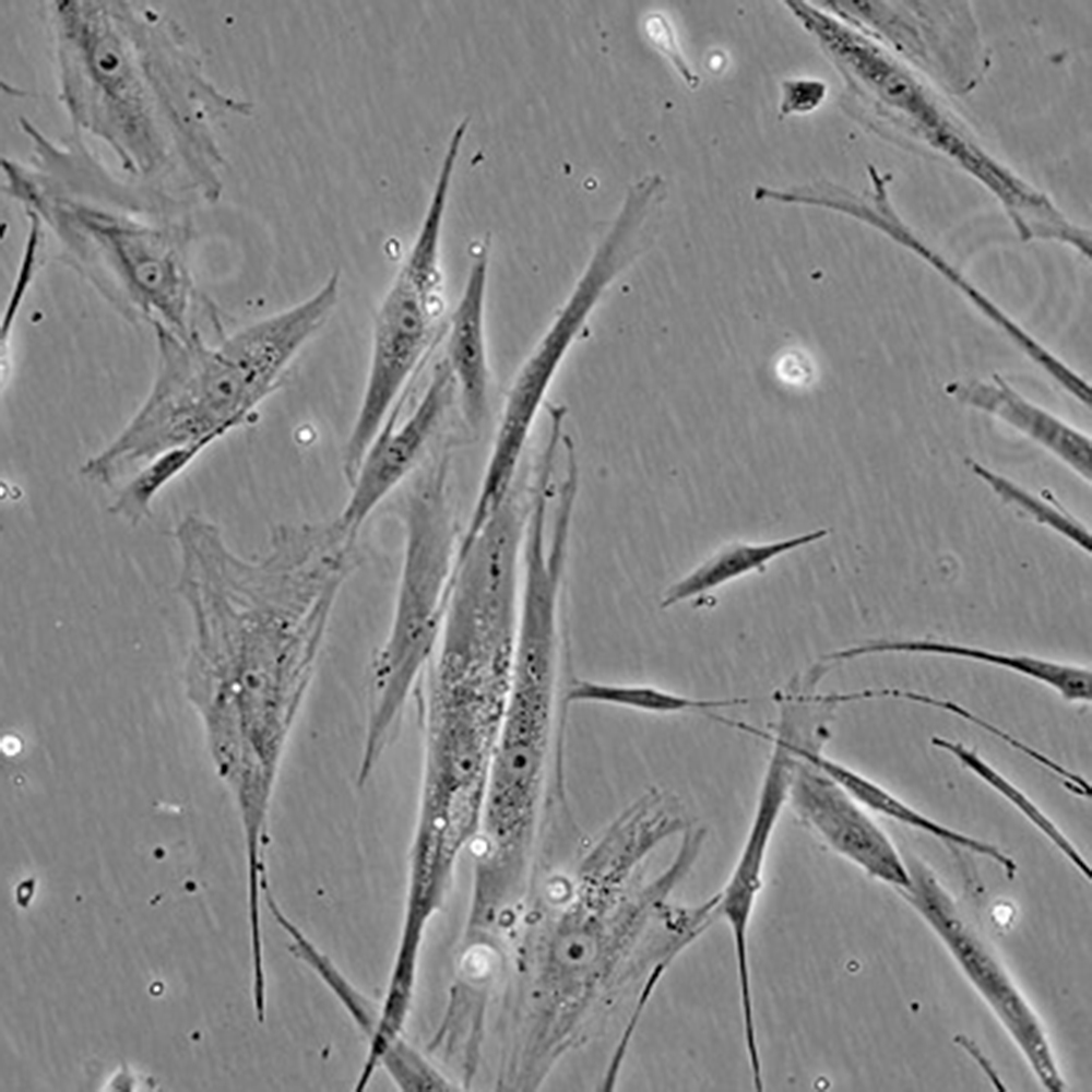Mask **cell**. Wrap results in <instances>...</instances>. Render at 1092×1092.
I'll return each instance as SVG.
<instances>
[{
	"mask_svg": "<svg viewBox=\"0 0 1092 1092\" xmlns=\"http://www.w3.org/2000/svg\"><path fill=\"white\" fill-rule=\"evenodd\" d=\"M451 370L443 359L411 414L397 423L399 408L387 419L367 449L349 484L351 492L335 517L347 531H359L377 507L418 467L455 393Z\"/></svg>",
	"mask_w": 1092,
	"mask_h": 1092,
	"instance_id": "cell-9",
	"label": "cell"
},
{
	"mask_svg": "<svg viewBox=\"0 0 1092 1092\" xmlns=\"http://www.w3.org/2000/svg\"><path fill=\"white\" fill-rule=\"evenodd\" d=\"M799 756L817 767L867 810L929 834L954 850H963L992 859L1008 878L1017 873L1016 862L994 844L960 832L925 815L904 799L827 753L821 746H804Z\"/></svg>",
	"mask_w": 1092,
	"mask_h": 1092,
	"instance_id": "cell-13",
	"label": "cell"
},
{
	"mask_svg": "<svg viewBox=\"0 0 1092 1092\" xmlns=\"http://www.w3.org/2000/svg\"><path fill=\"white\" fill-rule=\"evenodd\" d=\"M450 318L446 361L454 379L464 415L477 426L488 408L489 364L486 342V298L490 239L476 248Z\"/></svg>",
	"mask_w": 1092,
	"mask_h": 1092,
	"instance_id": "cell-12",
	"label": "cell"
},
{
	"mask_svg": "<svg viewBox=\"0 0 1092 1092\" xmlns=\"http://www.w3.org/2000/svg\"><path fill=\"white\" fill-rule=\"evenodd\" d=\"M945 392L958 403L1006 424L1091 484L1090 435L1025 396L1001 375L956 380L945 387Z\"/></svg>",
	"mask_w": 1092,
	"mask_h": 1092,
	"instance_id": "cell-10",
	"label": "cell"
},
{
	"mask_svg": "<svg viewBox=\"0 0 1092 1092\" xmlns=\"http://www.w3.org/2000/svg\"><path fill=\"white\" fill-rule=\"evenodd\" d=\"M827 95V84L811 79H788L781 85L779 119L814 111Z\"/></svg>",
	"mask_w": 1092,
	"mask_h": 1092,
	"instance_id": "cell-20",
	"label": "cell"
},
{
	"mask_svg": "<svg viewBox=\"0 0 1092 1092\" xmlns=\"http://www.w3.org/2000/svg\"><path fill=\"white\" fill-rule=\"evenodd\" d=\"M211 444L207 440L195 441L155 455L128 476L108 511L133 526L139 525L151 517L156 496Z\"/></svg>",
	"mask_w": 1092,
	"mask_h": 1092,
	"instance_id": "cell-17",
	"label": "cell"
},
{
	"mask_svg": "<svg viewBox=\"0 0 1092 1092\" xmlns=\"http://www.w3.org/2000/svg\"><path fill=\"white\" fill-rule=\"evenodd\" d=\"M881 654H914L964 660L1032 679L1069 702L1090 703L1092 700V673L1087 665L950 640L875 639L830 652L823 658L835 665L843 661Z\"/></svg>",
	"mask_w": 1092,
	"mask_h": 1092,
	"instance_id": "cell-11",
	"label": "cell"
},
{
	"mask_svg": "<svg viewBox=\"0 0 1092 1092\" xmlns=\"http://www.w3.org/2000/svg\"><path fill=\"white\" fill-rule=\"evenodd\" d=\"M455 163L454 155L443 156L415 240L376 313L366 381L343 454L348 484L436 337L444 301L441 233Z\"/></svg>",
	"mask_w": 1092,
	"mask_h": 1092,
	"instance_id": "cell-5",
	"label": "cell"
},
{
	"mask_svg": "<svg viewBox=\"0 0 1092 1092\" xmlns=\"http://www.w3.org/2000/svg\"><path fill=\"white\" fill-rule=\"evenodd\" d=\"M325 324L311 299L207 342L194 328H153L157 366L142 404L115 438L117 451L144 463L171 448L214 443L280 385L302 348Z\"/></svg>",
	"mask_w": 1092,
	"mask_h": 1092,
	"instance_id": "cell-1",
	"label": "cell"
},
{
	"mask_svg": "<svg viewBox=\"0 0 1092 1092\" xmlns=\"http://www.w3.org/2000/svg\"><path fill=\"white\" fill-rule=\"evenodd\" d=\"M912 885L898 890L943 942L974 989L992 1009L1048 1091L1064 1083L1034 1010L998 959L985 946L937 878L919 864L907 866Z\"/></svg>",
	"mask_w": 1092,
	"mask_h": 1092,
	"instance_id": "cell-7",
	"label": "cell"
},
{
	"mask_svg": "<svg viewBox=\"0 0 1092 1092\" xmlns=\"http://www.w3.org/2000/svg\"><path fill=\"white\" fill-rule=\"evenodd\" d=\"M799 756V755H798ZM787 805L829 850L898 890L912 885L907 865L885 830L836 782L799 757Z\"/></svg>",
	"mask_w": 1092,
	"mask_h": 1092,
	"instance_id": "cell-8",
	"label": "cell"
},
{
	"mask_svg": "<svg viewBox=\"0 0 1092 1092\" xmlns=\"http://www.w3.org/2000/svg\"><path fill=\"white\" fill-rule=\"evenodd\" d=\"M828 534L829 531L821 527L769 542L734 541L727 543L667 586L662 595L660 606L663 609L670 608L744 575L763 572L776 558L823 539Z\"/></svg>",
	"mask_w": 1092,
	"mask_h": 1092,
	"instance_id": "cell-14",
	"label": "cell"
},
{
	"mask_svg": "<svg viewBox=\"0 0 1092 1092\" xmlns=\"http://www.w3.org/2000/svg\"><path fill=\"white\" fill-rule=\"evenodd\" d=\"M572 703L594 702L654 714L708 713L748 703L746 698H696L653 685L606 684L574 677Z\"/></svg>",
	"mask_w": 1092,
	"mask_h": 1092,
	"instance_id": "cell-16",
	"label": "cell"
},
{
	"mask_svg": "<svg viewBox=\"0 0 1092 1092\" xmlns=\"http://www.w3.org/2000/svg\"><path fill=\"white\" fill-rule=\"evenodd\" d=\"M966 466L1005 505L1084 554H1091L1092 538L1089 527L1066 509L1053 494L1036 492L974 459H968Z\"/></svg>",
	"mask_w": 1092,
	"mask_h": 1092,
	"instance_id": "cell-15",
	"label": "cell"
},
{
	"mask_svg": "<svg viewBox=\"0 0 1092 1092\" xmlns=\"http://www.w3.org/2000/svg\"><path fill=\"white\" fill-rule=\"evenodd\" d=\"M449 459L413 476L400 509L404 543L396 595L369 666L357 770L371 775L394 740L437 650L462 533L450 498Z\"/></svg>",
	"mask_w": 1092,
	"mask_h": 1092,
	"instance_id": "cell-4",
	"label": "cell"
},
{
	"mask_svg": "<svg viewBox=\"0 0 1092 1092\" xmlns=\"http://www.w3.org/2000/svg\"><path fill=\"white\" fill-rule=\"evenodd\" d=\"M641 251L630 224L614 219L566 299L521 363L502 405L479 484V492L486 499L503 498L517 482L537 415L565 358L605 294Z\"/></svg>",
	"mask_w": 1092,
	"mask_h": 1092,
	"instance_id": "cell-6",
	"label": "cell"
},
{
	"mask_svg": "<svg viewBox=\"0 0 1092 1092\" xmlns=\"http://www.w3.org/2000/svg\"><path fill=\"white\" fill-rule=\"evenodd\" d=\"M513 658L440 645L422 688L423 763L413 839L462 853L476 838Z\"/></svg>",
	"mask_w": 1092,
	"mask_h": 1092,
	"instance_id": "cell-3",
	"label": "cell"
},
{
	"mask_svg": "<svg viewBox=\"0 0 1092 1092\" xmlns=\"http://www.w3.org/2000/svg\"><path fill=\"white\" fill-rule=\"evenodd\" d=\"M643 28L651 45L669 61L686 85L696 90L700 84V79L690 69L681 54L674 29L667 19L661 13H652L644 20Z\"/></svg>",
	"mask_w": 1092,
	"mask_h": 1092,
	"instance_id": "cell-19",
	"label": "cell"
},
{
	"mask_svg": "<svg viewBox=\"0 0 1092 1092\" xmlns=\"http://www.w3.org/2000/svg\"><path fill=\"white\" fill-rule=\"evenodd\" d=\"M565 648L514 649L502 723L472 844L475 859L505 874L531 869L562 839H575L566 786V732L572 704Z\"/></svg>",
	"mask_w": 1092,
	"mask_h": 1092,
	"instance_id": "cell-2",
	"label": "cell"
},
{
	"mask_svg": "<svg viewBox=\"0 0 1092 1092\" xmlns=\"http://www.w3.org/2000/svg\"><path fill=\"white\" fill-rule=\"evenodd\" d=\"M930 743L936 748L951 755L983 783L1011 804L1032 826L1053 843L1072 865L1091 879L1092 870L1079 851L1066 838L1054 821L1013 782L988 763L976 750L966 745L941 736H934Z\"/></svg>",
	"mask_w": 1092,
	"mask_h": 1092,
	"instance_id": "cell-18",
	"label": "cell"
}]
</instances>
